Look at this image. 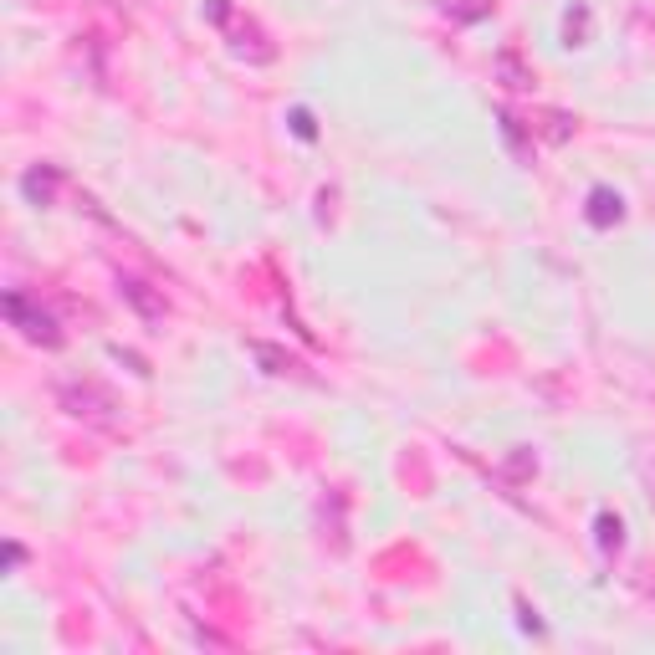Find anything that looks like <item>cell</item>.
Listing matches in <instances>:
<instances>
[{
    "instance_id": "6da1fadb",
    "label": "cell",
    "mask_w": 655,
    "mask_h": 655,
    "mask_svg": "<svg viewBox=\"0 0 655 655\" xmlns=\"http://www.w3.org/2000/svg\"><path fill=\"white\" fill-rule=\"evenodd\" d=\"M6 318L31 338V343H41V348H57L62 343V333H57V318L47 313V308H31V302L21 297V292H6Z\"/></svg>"
},
{
    "instance_id": "7a4b0ae2",
    "label": "cell",
    "mask_w": 655,
    "mask_h": 655,
    "mask_svg": "<svg viewBox=\"0 0 655 655\" xmlns=\"http://www.w3.org/2000/svg\"><path fill=\"white\" fill-rule=\"evenodd\" d=\"M62 405L77 415V420H93V425H113V400L93 384H62Z\"/></svg>"
},
{
    "instance_id": "3957f363",
    "label": "cell",
    "mask_w": 655,
    "mask_h": 655,
    "mask_svg": "<svg viewBox=\"0 0 655 655\" xmlns=\"http://www.w3.org/2000/svg\"><path fill=\"white\" fill-rule=\"evenodd\" d=\"M118 287H123V297H128V302H134V313H139L144 323H159V318H164V297H154V292H149V282L123 277Z\"/></svg>"
},
{
    "instance_id": "277c9868",
    "label": "cell",
    "mask_w": 655,
    "mask_h": 655,
    "mask_svg": "<svg viewBox=\"0 0 655 655\" xmlns=\"http://www.w3.org/2000/svg\"><path fill=\"white\" fill-rule=\"evenodd\" d=\"M492 67H497V77L512 87V93H528V87H533V67L522 62V52H512V47H507V52H497V62H492Z\"/></svg>"
},
{
    "instance_id": "5b68a950",
    "label": "cell",
    "mask_w": 655,
    "mask_h": 655,
    "mask_svg": "<svg viewBox=\"0 0 655 655\" xmlns=\"http://www.w3.org/2000/svg\"><path fill=\"white\" fill-rule=\"evenodd\" d=\"M620 215H625V205H620L615 190H594V195H589V221H594V226H615Z\"/></svg>"
},
{
    "instance_id": "8992f818",
    "label": "cell",
    "mask_w": 655,
    "mask_h": 655,
    "mask_svg": "<svg viewBox=\"0 0 655 655\" xmlns=\"http://www.w3.org/2000/svg\"><path fill=\"white\" fill-rule=\"evenodd\" d=\"M21 190H26V200L47 205V200H52V190H57V169H31L26 180H21Z\"/></svg>"
},
{
    "instance_id": "52a82bcc",
    "label": "cell",
    "mask_w": 655,
    "mask_h": 655,
    "mask_svg": "<svg viewBox=\"0 0 655 655\" xmlns=\"http://www.w3.org/2000/svg\"><path fill=\"white\" fill-rule=\"evenodd\" d=\"M256 359H261V364H267L272 374H292V369H297V359H287V354H277V348H272V343H256Z\"/></svg>"
},
{
    "instance_id": "ba28073f",
    "label": "cell",
    "mask_w": 655,
    "mask_h": 655,
    "mask_svg": "<svg viewBox=\"0 0 655 655\" xmlns=\"http://www.w3.org/2000/svg\"><path fill=\"white\" fill-rule=\"evenodd\" d=\"M620 533H625V528H620V517H609V512H604V517H599V543H604V548H620V543H625Z\"/></svg>"
},
{
    "instance_id": "9c48e42d",
    "label": "cell",
    "mask_w": 655,
    "mask_h": 655,
    "mask_svg": "<svg viewBox=\"0 0 655 655\" xmlns=\"http://www.w3.org/2000/svg\"><path fill=\"white\" fill-rule=\"evenodd\" d=\"M584 31H589V11L579 6V16H569V47H584Z\"/></svg>"
},
{
    "instance_id": "30bf717a",
    "label": "cell",
    "mask_w": 655,
    "mask_h": 655,
    "mask_svg": "<svg viewBox=\"0 0 655 655\" xmlns=\"http://www.w3.org/2000/svg\"><path fill=\"white\" fill-rule=\"evenodd\" d=\"M640 476H645V487L655 492V441L645 446V456H640Z\"/></svg>"
}]
</instances>
